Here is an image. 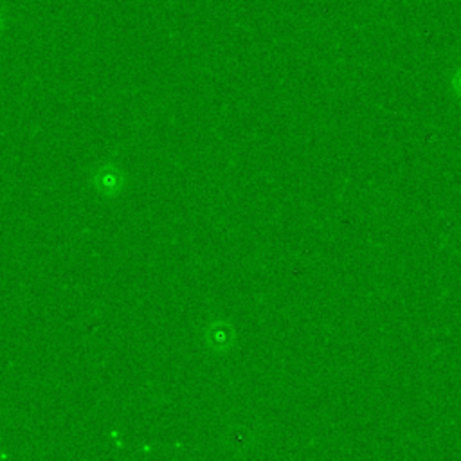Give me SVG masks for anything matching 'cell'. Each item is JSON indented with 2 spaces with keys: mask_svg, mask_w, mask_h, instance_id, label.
Returning a JSON list of instances; mask_svg holds the SVG:
<instances>
[{
  "mask_svg": "<svg viewBox=\"0 0 461 461\" xmlns=\"http://www.w3.org/2000/svg\"><path fill=\"white\" fill-rule=\"evenodd\" d=\"M96 186L103 193H117L123 186V175L114 166H103L96 173Z\"/></svg>",
  "mask_w": 461,
  "mask_h": 461,
  "instance_id": "1",
  "label": "cell"
},
{
  "mask_svg": "<svg viewBox=\"0 0 461 461\" xmlns=\"http://www.w3.org/2000/svg\"><path fill=\"white\" fill-rule=\"evenodd\" d=\"M0 28H2V14H0Z\"/></svg>",
  "mask_w": 461,
  "mask_h": 461,
  "instance_id": "2",
  "label": "cell"
}]
</instances>
